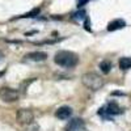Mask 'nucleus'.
<instances>
[{"mask_svg":"<svg viewBox=\"0 0 131 131\" xmlns=\"http://www.w3.org/2000/svg\"><path fill=\"white\" fill-rule=\"evenodd\" d=\"M54 62L64 68H72L79 63V57L72 51H58L54 55Z\"/></svg>","mask_w":131,"mask_h":131,"instance_id":"nucleus-1","label":"nucleus"},{"mask_svg":"<svg viewBox=\"0 0 131 131\" xmlns=\"http://www.w3.org/2000/svg\"><path fill=\"white\" fill-rule=\"evenodd\" d=\"M81 83L85 88H88L93 92L100 91L104 86V79L100 75H97L94 72H86L81 76Z\"/></svg>","mask_w":131,"mask_h":131,"instance_id":"nucleus-2","label":"nucleus"},{"mask_svg":"<svg viewBox=\"0 0 131 131\" xmlns=\"http://www.w3.org/2000/svg\"><path fill=\"white\" fill-rule=\"evenodd\" d=\"M20 93L16 89L8 88V86H3L0 88V100L3 102H15L18 100Z\"/></svg>","mask_w":131,"mask_h":131,"instance_id":"nucleus-3","label":"nucleus"},{"mask_svg":"<svg viewBox=\"0 0 131 131\" xmlns=\"http://www.w3.org/2000/svg\"><path fill=\"white\" fill-rule=\"evenodd\" d=\"M17 121L21 125H31L34 121V114L29 109H20L17 112Z\"/></svg>","mask_w":131,"mask_h":131,"instance_id":"nucleus-4","label":"nucleus"},{"mask_svg":"<svg viewBox=\"0 0 131 131\" xmlns=\"http://www.w3.org/2000/svg\"><path fill=\"white\" fill-rule=\"evenodd\" d=\"M25 58L31 60V62H42V60L47 59V52H45V51H33V52L26 54Z\"/></svg>","mask_w":131,"mask_h":131,"instance_id":"nucleus-5","label":"nucleus"},{"mask_svg":"<svg viewBox=\"0 0 131 131\" xmlns=\"http://www.w3.org/2000/svg\"><path fill=\"white\" fill-rule=\"evenodd\" d=\"M55 115L59 119H68L72 115V109L70 106H62V107H59L57 110Z\"/></svg>","mask_w":131,"mask_h":131,"instance_id":"nucleus-6","label":"nucleus"},{"mask_svg":"<svg viewBox=\"0 0 131 131\" xmlns=\"http://www.w3.org/2000/svg\"><path fill=\"white\" fill-rule=\"evenodd\" d=\"M126 26V23L123 20L118 18V20H114L112 23H109L107 25V31H115V30H119V29H123Z\"/></svg>","mask_w":131,"mask_h":131,"instance_id":"nucleus-7","label":"nucleus"},{"mask_svg":"<svg viewBox=\"0 0 131 131\" xmlns=\"http://www.w3.org/2000/svg\"><path fill=\"white\" fill-rule=\"evenodd\" d=\"M107 114H110V115H117V114H121L122 113V109L118 106V104L115 102H110L107 106H106V110H105Z\"/></svg>","mask_w":131,"mask_h":131,"instance_id":"nucleus-8","label":"nucleus"},{"mask_svg":"<svg viewBox=\"0 0 131 131\" xmlns=\"http://www.w3.org/2000/svg\"><path fill=\"white\" fill-rule=\"evenodd\" d=\"M119 68H121V70L131 68V58H128V57L121 58V60H119Z\"/></svg>","mask_w":131,"mask_h":131,"instance_id":"nucleus-9","label":"nucleus"},{"mask_svg":"<svg viewBox=\"0 0 131 131\" xmlns=\"http://www.w3.org/2000/svg\"><path fill=\"white\" fill-rule=\"evenodd\" d=\"M100 70H101V72L102 73H109L110 72V70H112V63L109 62V60H104V62H101L100 63Z\"/></svg>","mask_w":131,"mask_h":131,"instance_id":"nucleus-10","label":"nucleus"},{"mask_svg":"<svg viewBox=\"0 0 131 131\" xmlns=\"http://www.w3.org/2000/svg\"><path fill=\"white\" fill-rule=\"evenodd\" d=\"M39 13V8H36V9H33L31 12H29V13H25V15H23V16H20L21 18H30V17H36L37 15Z\"/></svg>","mask_w":131,"mask_h":131,"instance_id":"nucleus-11","label":"nucleus"},{"mask_svg":"<svg viewBox=\"0 0 131 131\" xmlns=\"http://www.w3.org/2000/svg\"><path fill=\"white\" fill-rule=\"evenodd\" d=\"M85 10H80V12H78V13H75L73 16H75V18H78V20H85L86 17H85Z\"/></svg>","mask_w":131,"mask_h":131,"instance_id":"nucleus-12","label":"nucleus"},{"mask_svg":"<svg viewBox=\"0 0 131 131\" xmlns=\"http://www.w3.org/2000/svg\"><path fill=\"white\" fill-rule=\"evenodd\" d=\"M88 2H89V0H78V7H79V8H81V7H84Z\"/></svg>","mask_w":131,"mask_h":131,"instance_id":"nucleus-13","label":"nucleus"},{"mask_svg":"<svg viewBox=\"0 0 131 131\" xmlns=\"http://www.w3.org/2000/svg\"><path fill=\"white\" fill-rule=\"evenodd\" d=\"M85 30L91 31V24H89V21H88V17L85 18Z\"/></svg>","mask_w":131,"mask_h":131,"instance_id":"nucleus-14","label":"nucleus"},{"mask_svg":"<svg viewBox=\"0 0 131 131\" xmlns=\"http://www.w3.org/2000/svg\"><path fill=\"white\" fill-rule=\"evenodd\" d=\"M3 58H4V54H3V52H2V51H0V60H2V59H3Z\"/></svg>","mask_w":131,"mask_h":131,"instance_id":"nucleus-15","label":"nucleus"},{"mask_svg":"<svg viewBox=\"0 0 131 131\" xmlns=\"http://www.w3.org/2000/svg\"><path fill=\"white\" fill-rule=\"evenodd\" d=\"M2 75H3V73H2V72H0V76H2Z\"/></svg>","mask_w":131,"mask_h":131,"instance_id":"nucleus-16","label":"nucleus"}]
</instances>
